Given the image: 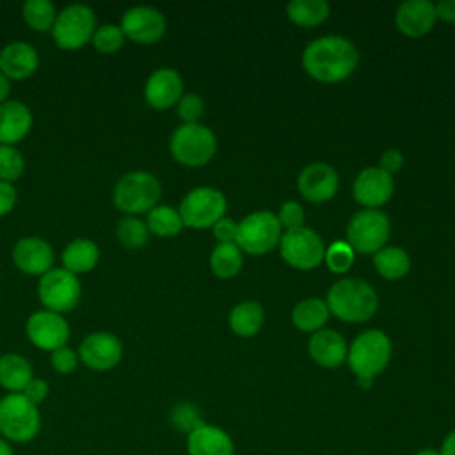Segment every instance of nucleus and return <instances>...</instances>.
Masks as SVG:
<instances>
[{
	"label": "nucleus",
	"mask_w": 455,
	"mask_h": 455,
	"mask_svg": "<svg viewBox=\"0 0 455 455\" xmlns=\"http://www.w3.org/2000/svg\"><path fill=\"white\" fill-rule=\"evenodd\" d=\"M359 62L355 46L341 36H322L313 39L302 52L304 69L320 82H339L347 78Z\"/></svg>",
	"instance_id": "obj_1"
},
{
	"label": "nucleus",
	"mask_w": 455,
	"mask_h": 455,
	"mask_svg": "<svg viewBox=\"0 0 455 455\" xmlns=\"http://www.w3.org/2000/svg\"><path fill=\"white\" fill-rule=\"evenodd\" d=\"M327 307L345 322H364L379 306L375 290L359 277H345L334 283L327 293Z\"/></svg>",
	"instance_id": "obj_2"
},
{
	"label": "nucleus",
	"mask_w": 455,
	"mask_h": 455,
	"mask_svg": "<svg viewBox=\"0 0 455 455\" xmlns=\"http://www.w3.org/2000/svg\"><path fill=\"white\" fill-rule=\"evenodd\" d=\"M347 359L359 386L368 389L373 377L379 375L391 359V339L382 331H364L352 341Z\"/></svg>",
	"instance_id": "obj_3"
},
{
	"label": "nucleus",
	"mask_w": 455,
	"mask_h": 455,
	"mask_svg": "<svg viewBox=\"0 0 455 455\" xmlns=\"http://www.w3.org/2000/svg\"><path fill=\"white\" fill-rule=\"evenodd\" d=\"M41 430L39 405L23 393H7L0 398V437L9 443H28Z\"/></svg>",
	"instance_id": "obj_4"
},
{
	"label": "nucleus",
	"mask_w": 455,
	"mask_h": 455,
	"mask_svg": "<svg viewBox=\"0 0 455 455\" xmlns=\"http://www.w3.org/2000/svg\"><path fill=\"white\" fill-rule=\"evenodd\" d=\"M162 196L160 181L148 171H132L114 185L112 203L124 215L148 213Z\"/></svg>",
	"instance_id": "obj_5"
},
{
	"label": "nucleus",
	"mask_w": 455,
	"mask_h": 455,
	"mask_svg": "<svg viewBox=\"0 0 455 455\" xmlns=\"http://www.w3.org/2000/svg\"><path fill=\"white\" fill-rule=\"evenodd\" d=\"M169 149L176 162L197 167L212 160L217 149V139L206 124L183 123L172 132Z\"/></svg>",
	"instance_id": "obj_6"
},
{
	"label": "nucleus",
	"mask_w": 455,
	"mask_h": 455,
	"mask_svg": "<svg viewBox=\"0 0 455 455\" xmlns=\"http://www.w3.org/2000/svg\"><path fill=\"white\" fill-rule=\"evenodd\" d=\"M96 27V14L89 5L71 4L59 11L50 34L60 50L71 52L91 43Z\"/></svg>",
	"instance_id": "obj_7"
},
{
	"label": "nucleus",
	"mask_w": 455,
	"mask_h": 455,
	"mask_svg": "<svg viewBox=\"0 0 455 455\" xmlns=\"http://www.w3.org/2000/svg\"><path fill=\"white\" fill-rule=\"evenodd\" d=\"M80 297L82 284L78 275L62 267H53L50 272L39 277L37 299L43 304V309L64 315L78 306Z\"/></svg>",
	"instance_id": "obj_8"
},
{
	"label": "nucleus",
	"mask_w": 455,
	"mask_h": 455,
	"mask_svg": "<svg viewBox=\"0 0 455 455\" xmlns=\"http://www.w3.org/2000/svg\"><path fill=\"white\" fill-rule=\"evenodd\" d=\"M281 240V224L277 215L268 210L249 213L238 222L236 245L251 254H265Z\"/></svg>",
	"instance_id": "obj_9"
},
{
	"label": "nucleus",
	"mask_w": 455,
	"mask_h": 455,
	"mask_svg": "<svg viewBox=\"0 0 455 455\" xmlns=\"http://www.w3.org/2000/svg\"><path fill=\"white\" fill-rule=\"evenodd\" d=\"M389 219L377 208H366L350 219L347 226V238L354 251L375 254L389 238Z\"/></svg>",
	"instance_id": "obj_10"
},
{
	"label": "nucleus",
	"mask_w": 455,
	"mask_h": 455,
	"mask_svg": "<svg viewBox=\"0 0 455 455\" xmlns=\"http://www.w3.org/2000/svg\"><path fill=\"white\" fill-rule=\"evenodd\" d=\"M226 197L213 187H196L183 199L178 208L183 226L203 229L213 226L226 212Z\"/></svg>",
	"instance_id": "obj_11"
},
{
	"label": "nucleus",
	"mask_w": 455,
	"mask_h": 455,
	"mask_svg": "<svg viewBox=\"0 0 455 455\" xmlns=\"http://www.w3.org/2000/svg\"><path fill=\"white\" fill-rule=\"evenodd\" d=\"M281 256L295 268L309 270L320 265L325 256L323 240L311 228H297L281 235L279 240Z\"/></svg>",
	"instance_id": "obj_12"
},
{
	"label": "nucleus",
	"mask_w": 455,
	"mask_h": 455,
	"mask_svg": "<svg viewBox=\"0 0 455 455\" xmlns=\"http://www.w3.org/2000/svg\"><path fill=\"white\" fill-rule=\"evenodd\" d=\"M25 334L36 348L52 354L53 350L68 345L71 327L64 315L48 309H39L27 318Z\"/></svg>",
	"instance_id": "obj_13"
},
{
	"label": "nucleus",
	"mask_w": 455,
	"mask_h": 455,
	"mask_svg": "<svg viewBox=\"0 0 455 455\" xmlns=\"http://www.w3.org/2000/svg\"><path fill=\"white\" fill-rule=\"evenodd\" d=\"M78 359L92 371H110L123 359L121 339L107 331L87 334L78 347Z\"/></svg>",
	"instance_id": "obj_14"
},
{
	"label": "nucleus",
	"mask_w": 455,
	"mask_h": 455,
	"mask_svg": "<svg viewBox=\"0 0 455 455\" xmlns=\"http://www.w3.org/2000/svg\"><path fill=\"white\" fill-rule=\"evenodd\" d=\"M126 39L139 44H153L165 34L164 14L151 5H135L124 11L119 23Z\"/></svg>",
	"instance_id": "obj_15"
},
{
	"label": "nucleus",
	"mask_w": 455,
	"mask_h": 455,
	"mask_svg": "<svg viewBox=\"0 0 455 455\" xmlns=\"http://www.w3.org/2000/svg\"><path fill=\"white\" fill-rule=\"evenodd\" d=\"M12 261L21 274L41 277L53 268L55 252L50 242L41 236H21L12 247Z\"/></svg>",
	"instance_id": "obj_16"
},
{
	"label": "nucleus",
	"mask_w": 455,
	"mask_h": 455,
	"mask_svg": "<svg viewBox=\"0 0 455 455\" xmlns=\"http://www.w3.org/2000/svg\"><path fill=\"white\" fill-rule=\"evenodd\" d=\"M183 96V78L172 68L155 69L144 85V100L156 110H165Z\"/></svg>",
	"instance_id": "obj_17"
},
{
	"label": "nucleus",
	"mask_w": 455,
	"mask_h": 455,
	"mask_svg": "<svg viewBox=\"0 0 455 455\" xmlns=\"http://www.w3.org/2000/svg\"><path fill=\"white\" fill-rule=\"evenodd\" d=\"M339 178L332 165L325 162H313L299 174L300 194L313 203H325L338 192Z\"/></svg>",
	"instance_id": "obj_18"
},
{
	"label": "nucleus",
	"mask_w": 455,
	"mask_h": 455,
	"mask_svg": "<svg viewBox=\"0 0 455 455\" xmlns=\"http://www.w3.org/2000/svg\"><path fill=\"white\" fill-rule=\"evenodd\" d=\"M393 188L395 183L389 172L380 167H366L354 181V197L368 208H377L391 197Z\"/></svg>",
	"instance_id": "obj_19"
},
{
	"label": "nucleus",
	"mask_w": 455,
	"mask_h": 455,
	"mask_svg": "<svg viewBox=\"0 0 455 455\" xmlns=\"http://www.w3.org/2000/svg\"><path fill=\"white\" fill-rule=\"evenodd\" d=\"M39 68V53L27 41H11L0 50V73L11 80H25Z\"/></svg>",
	"instance_id": "obj_20"
},
{
	"label": "nucleus",
	"mask_w": 455,
	"mask_h": 455,
	"mask_svg": "<svg viewBox=\"0 0 455 455\" xmlns=\"http://www.w3.org/2000/svg\"><path fill=\"white\" fill-rule=\"evenodd\" d=\"M188 455H235V441L231 435L210 423H203L187 435Z\"/></svg>",
	"instance_id": "obj_21"
},
{
	"label": "nucleus",
	"mask_w": 455,
	"mask_h": 455,
	"mask_svg": "<svg viewBox=\"0 0 455 455\" xmlns=\"http://www.w3.org/2000/svg\"><path fill=\"white\" fill-rule=\"evenodd\" d=\"M32 110L20 100H7L0 105V144L14 146L32 130Z\"/></svg>",
	"instance_id": "obj_22"
},
{
	"label": "nucleus",
	"mask_w": 455,
	"mask_h": 455,
	"mask_svg": "<svg viewBox=\"0 0 455 455\" xmlns=\"http://www.w3.org/2000/svg\"><path fill=\"white\" fill-rule=\"evenodd\" d=\"M435 20V4L430 0H405L396 9V27L407 36L427 34Z\"/></svg>",
	"instance_id": "obj_23"
},
{
	"label": "nucleus",
	"mask_w": 455,
	"mask_h": 455,
	"mask_svg": "<svg viewBox=\"0 0 455 455\" xmlns=\"http://www.w3.org/2000/svg\"><path fill=\"white\" fill-rule=\"evenodd\" d=\"M309 355L313 361L323 368H338L347 361V343L345 338L331 329L316 331L309 339Z\"/></svg>",
	"instance_id": "obj_24"
},
{
	"label": "nucleus",
	"mask_w": 455,
	"mask_h": 455,
	"mask_svg": "<svg viewBox=\"0 0 455 455\" xmlns=\"http://www.w3.org/2000/svg\"><path fill=\"white\" fill-rule=\"evenodd\" d=\"M100 247L91 238H75L62 251V268L75 275L87 274L100 263Z\"/></svg>",
	"instance_id": "obj_25"
},
{
	"label": "nucleus",
	"mask_w": 455,
	"mask_h": 455,
	"mask_svg": "<svg viewBox=\"0 0 455 455\" xmlns=\"http://www.w3.org/2000/svg\"><path fill=\"white\" fill-rule=\"evenodd\" d=\"M32 379L34 370L27 357L16 352L0 355V387L7 393H21Z\"/></svg>",
	"instance_id": "obj_26"
},
{
	"label": "nucleus",
	"mask_w": 455,
	"mask_h": 455,
	"mask_svg": "<svg viewBox=\"0 0 455 455\" xmlns=\"http://www.w3.org/2000/svg\"><path fill=\"white\" fill-rule=\"evenodd\" d=\"M265 320V311L256 300H243L236 304L229 313V327L238 336H252L256 334Z\"/></svg>",
	"instance_id": "obj_27"
},
{
	"label": "nucleus",
	"mask_w": 455,
	"mask_h": 455,
	"mask_svg": "<svg viewBox=\"0 0 455 455\" xmlns=\"http://www.w3.org/2000/svg\"><path fill=\"white\" fill-rule=\"evenodd\" d=\"M327 302L318 297H309L300 300L291 313V322L300 331H320V327L329 318Z\"/></svg>",
	"instance_id": "obj_28"
},
{
	"label": "nucleus",
	"mask_w": 455,
	"mask_h": 455,
	"mask_svg": "<svg viewBox=\"0 0 455 455\" xmlns=\"http://www.w3.org/2000/svg\"><path fill=\"white\" fill-rule=\"evenodd\" d=\"M379 274L387 279H400L411 268V258L402 247H382L373 256Z\"/></svg>",
	"instance_id": "obj_29"
},
{
	"label": "nucleus",
	"mask_w": 455,
	"mask_h": 455,
	"mask_svg": "<svg viewBox=\"0 0 455 455\" xmlns=\"http://www.w3.org/2000/svg\"><path fill=\"white\" fill-rule=\"evenodd\" d=\"M327 0H291L286 5L288 18L302 27H315L329 16Z\"/></svg>",
	"instance_id": "obj_30"
},
{
	"label": "nucleus",
	"mask_w": 455,
	"mask_h": 455,
	"mask_svg": "<svg viewBox=\"0 0 455 455\" xmlns=\"http://www.w3.org/2000/svg\"><path fill=\"white\" fill-rule=\"evenodd\" d=\"M57 14L59 11L50 0H27L21 5L23 21L36 32H52Z\"/></svg>",
	"instance_id": "obj_31"
},
{
	"label": "nucleus",
	"mask_w": 455,
	"mask_h": 455,
	"mask_svg": "<svg viewBox=\"0 0 455 455\" xmlns=\"http://www.w3.org/2000/svg\"><path fill=\"white\" fill-rule=\"evenodd\" d=\"M146 226L153 235L174 236L183 229V220L176 208L167 204H156L148 212Z\"/></svg>",
	"instance_id": "obj_32"
},
{
	"label": "nucleus",
	"mask_w": 455,
	"mask_h": 455,
	"mask_svg": "<svg viewBox=\"0 0 455 455\" xmlns=\"http://www.w3.org/2000/svg\"><path fill=\"white\" fill-rule=\"evenodd\" d=\"M210 265L215 275L233 277L242 268V249L236 243H217L210 254Z\"/></svg>",
	"instance_id": "obj_33"
},
{
	"label": "nucleus",
	"mask_w": 455,
	"mask_h": 455,
	"mask_svg": "<svg viewBox=\"0 0 455 455\" xmlns=\"http://www.w3.org/2000/svg\"><path fill=\"white\" fill-rule=\"evenodd\" d=\"M116 236L123 247L140 249L148 243L149 229L146 226V220L135 215H124L116 226Z\"/></svg>",
	"instance_id": "obj_34"
},
{
	"label": "nucleus",
	"mask_w": 455,
	"mask_h": 455,
	"mask_svg": "<svg viewBox=\"0 0 455 455\" xmlns=\"http://www.w3.org/2000/svg\"><path fill=\"white\" fill-rule=\"evenodd\" d=\"M124 41H126V37L119 25L103 23V25L96 27L91 44L94 46L96 52H100L103 55H112L123 48Z\"/></svg>",
	"instance_id": "obj_35"
},
{
	"label": "nucleus",
	"mask_w": 455,
	"mask_h": 455,
	"mask_svg": "<svg viewBox=\"0 0 455 455\" xmlns=\"http://www.w3.org/2000/svg\"><path fill=\"white\" fill-rule=\"evenodd\" d=\"M25 172V158L16 146L0 144V181L12 183Z\"/></svg>",
	"instance_id": "obj_36"
},
{
	"label": "nucleus",
	"mask_w": 455,
	"mask_h": 455,
	"mask_svg": "<svg viewBox=\"0 0 455 455\" xmlns=\"http://www.w3.org/2000/svg\"><path fill=\"white\" fill-rule=\"evenodd\" d=\"M169 419H171V425L176 430H180V432H183L187 435L204 423L203 418H201L199 409L194 403H190V402H178L171 409Z\"/></svg>",
	"instance_id": "obj_37"
},
{
	"label": "nucleus",
	"mask_w": 455,
	"mask_h": 455,
	"mask_svg": "<svg viewBox=\"0 0 455 455\" xmlns=\"http://www.w3.org/2000/svg\"><path fill=\"white\" fill-rule=\"evenodd\" d=\"M325 263L332 272H345L354 263V249L345 240H336L325 251Z\"/></svg>",
	"instance_id": "obj_38"
},
{
	"label": "nucleus",
	"mask_w": 455,
	"mask_h": 455,
	"mask_svg": "<svg viewBox=\"0 0 455 455\" xmlns=\"http://www.w3.org/2000/svg\"><path fill=\"white\" fill-rule=\"evenodd\" d=\"M50 364L52 368L60 373V375H69L73 373L78 364H80V359H78V352L69 348L68 345L62 347V348H57L50 354Z\"/></svg>",
	"instance_id": "obj_39"
},
{
	"label": "nucleus",
	"mask_w": 455,
	"mask_h": 455,
	"mask_svg": "<svg viewBox=\"0 0 455 455\" xmlns=\"http://www.w3.org/2000/svg\"><path fill=\"white\" fill-rule=\"evenodd\" d=\"M176 108H178V116L183 123H199L204 105H203V100L199 94L190 92V94H183L180 98V101L176 103Z\"/></svg>",
	"instance_id": "obj_40"
},
{
	"label": "nucleus",
	"mask_w": 455,
	"mask_h": 455,
	"mask_svg": "<svg viewBox=\"0 0 455 455\" xmlns=\"http://www.w3.org/2000/svg\"><path fill=\"white\" fill-rule=\"evenodd\" d=\"M277 220H279L281 226L286 228V231L302 228V224H304V208L297 201H286L279 208Z\"/></svg>",
	"instance_id": "obj_41"
},
{
	"label": "nucleus",
	"mask_w": 455,
	"mask_h": 455,
	"mask_svg": "<svg viewBox=\"0 0 455 455\" xmlns=\"http://www.w3.org/2000/svg\"><path fill=\"white\" fill-rule=\"evenodd\" d=\"M236 228L238 222L229 217H222L213 224V235L219 243H236Z\"/></svg>",
	"instance_id": "obj_42"
},
{
	"label": "nucleus",
	"mask_w": 455,
	"mask_h": 455,
	"mask_svg": "<svg viewBox=\"0 0 455 455\" xmlns=\"http://www.w3.org/2000/svg\"><path fill=\"white\" fill-rule=\"evenodd\" d=\"M32 403L39 405L43 403L46 398H48V393H50V387H48V382L44 379H39V377H34L27 387L21 391Z\"/></svg>",
	"instance_id": "obj_43"
},
{
	"label": "nucleus",
	"mask_w": 455,
	"mask_h": 455,
	"mask_svg": "<svg viewBox=\"0 0 455 455\" xmlns=\"http://www.w3.org/2000/svg\"><path fill=\"white\" fill-rule=\"evenodd\" d=\"M18 201V190L12 183L0 181V219L9 215Z\"/></svg>",
	"instance_id": "obj_44"
},
{
	"label": "nucleus",
	"mask_w": 455,
	"mask_h": 455,
	"mask_svg": "<svg viewBox=\"0 0 455 455\" xmlns=\"http://www.w3.org/2000/svg\"><path fill=\"white\" fill-rule=\"evenodd\" d=\"M402 164H403V155L398 149L393 148V149H387V151L382 153L379 167L384 169L386 172L393 174V172H396L402 167Z\"/></svg>",
	"instance_id": "obj_45"
},
{
	"label": "nucleus",
	"mask_w": 455,
	"mask_h": 455,
	"mask_svg": "<svg viewBox=\"0 0 455 455\" xmlns=\"http://www.w3.org/2000/svg\"><path fill=\"white\" fill-rule=\"evenodd\" d=\"M437 18L444 21H455V0H441L435 4Z\"/></svg>",
	"instance_id": "obj_46"
},
{
	"label": "nucleus",
	"mask_w": 455,
	"mask_h": 455,
	"mask_svg": "<svg viewBox=\"0 0 455 455\" xmlns=\"http://www.w3.org/2000/svg\"><path fill=\"white\" fill-rule=\"evenodd\" d=\"M439 453L441 455H455V428L444 435V439L439 446Z\"/></svg>",
	"instance_id": "obj_47"
},
{
	"label": "nucleus",
	"mask_w": 455,
	"mask_h": 455,
	"mask_svg": "<svg viewBox=\"0 0 455 455\" xmlns=\"http://www.w3.org/2000/svg\"><path fill=\"white\" fill-rule=\"evenodd\" d=\"M9 92H11V82L0 73V105L9 100Z\"/></svg>",
	"instance_id": "obj_48"
},
{
	"label": "nucleus",
	"mask_w": 455,
	"mask_h": 455,
	"mask_svg": "<svg viewBox=\"0 0 455 455\" xmlns=\"http://www.w3.org/2000/svg\"><path fill=\"white\" fill-rule=\"evenodd\" d=\"M0 455H14V450H12L11 443L5 441L4 437H0Z\"/></svg>",
	"instance_id": "obj_49"
},
{
	"label": "nucleus",
	"mask_w": 455,
	"mask_h": 455,
	"mask_svg": "<svg viewBox=\"0 0 455 455\" xmlns=\"http://www.w3.org/2000/svg\"><path fill=\"white\" fill-rule=\"evenodd\" d=\"M414 455H441V453H439V450H435V448H421V450H418Z\"/></svg>",
	"instance_id": "obj_50"
}]
</instances>
